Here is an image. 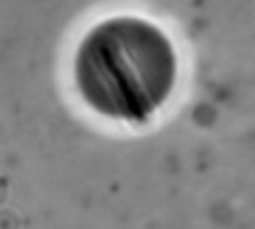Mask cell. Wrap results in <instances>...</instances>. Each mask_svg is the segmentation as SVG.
Masks as SVG:
<instances>
[{"instance_id": "6da1fadb", "label": "cell", "mask_w": 255, "mask_h": 229, "mask_svg": "<svg viewBox=\"0 0 255 229\" xmlns=\"http://www.w3.org/2000/svg\"><path fill=\"white\" fill-rule=\"evenodd\" d=\"M72 70L76 90L92 112L143 125L171 98L177 54L171 38L155 22L118 14L84 34Z\"/></svg>"}]
</instances>
